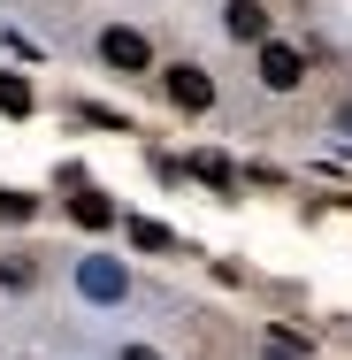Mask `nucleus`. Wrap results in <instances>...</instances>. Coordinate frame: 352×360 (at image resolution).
Here are the masks:
<instances>
[{"instance_id": "1", "label": "nucleus", "mask_w": 352, "mask_h": 360, "mask_svg": "<svg viewBox=\"0 0 352 360\" xmlns=\"http://www.w3.org/2000/svg\"><path fill=\"white\" fill-rule=\"evenodd\" d=\"M161 84H169V100H176L184 115H207V108H214V84H207V70H200V62H169V70H161Z\"/></svg>"}, {"instance_id": "2", "label": "nucleus", "mask_w": 352, "mask_h": 360, "mask_svg": "<svg viewBox=\"0 0 352 360\" xmlns=\"http://www.w3.org/2000/svg\"><path fill=\"white\" fill-rule=\"evenodd\" d=\"M299 77H306V54L283 46V39H268V46H261V84H268V92H299Z\"/></svg>"}, {"instance_id": "3", "label": "nucleus", "mask_w": 352, "mask_h": 360, "mask_svg": "<svg viewBox=\"0 0 352 360\" xmlns=\"http://www.w3.org/2000/svg\"><path fill=\"white\" fill-rule=\"evenodd\" d=\"M222 31H230L237 46H268V8H261V0H230V8H222Z\"/></svg>"}, {"instance_id": "4", "label": "nucleus", "mask_w": 352, "mask_h": 360, "mask_svg": "<svg viewBox=\"0 0 352 360\" xmlns=\"http://www.w3.org/2000/svg\"><path fill=\"white\" fill-rule=\"evenodd\" d=\"M100 62H107V70H145L153 54H145L138 31H123V23H115V31H100Z\"/></svg>"}, {"instance_id": "5", "label": "nucleus", "mask_w": 352, "mask_h": 360, "mask_svg": "<svg viewBox=\"0 0 352 360\" xmlns=\"http://www.w3.org/2000/svg\"><path fill=\"white\" fill-rule=\"evenodd\" d=\"M77 284H84V299H123V269L115 261H84Z\"/></svg>"}, {"instance_id": "6", "label": "nucleus", "mask_w": 352, "mask_h": 360, "mask_svg": "<svg viewBox=\"0 0 352 360\" xmlns=\"http://www.w3.org/2000/svg\"><path fill=\"white\" fill-rule=\"evenodd\" d=\"M70 215L84 222V230H107V222H115V200H100V192H77V200H70Z\"/></svg>"}, {"instance_id": "7", "label": "nucleus", "mask_w": 352, "mask_h": 360, "mask_svg": "<svg viewBox=\"0 0 352 360\" xmlns=\"http://www.w3.org/2000/svg\"><path fill=\"white\" fill-rule=\"evenodd\" d=\"M0 115H31V84L23 77H0Z\"/></svg>"}, {"instance_id": "8", "label": "nucleus", "mask_w": 352, "mask_h": 360, "mask_svg": "<svg viewBox=\"0 0 352 360\" xmlns=\"http://www.w3.org/2000/svg\"><path fill=\"white\" fill-rule=\"evenodd\" d=\"M192 176H207V184H222V192H230V184H237V169H230V161H222V153H200V161H192Z\"/></svg>"}, {"instance_id": "9", "label": "nucleus", "mask_w": 352, "mask_h": 360, "mask_svg": "<svg viewBox=\"0 0 352 360\" xmlns=\"http://www.w3.org/2000/svg\"><path fill=\"white\" fill-rule=\"evenodd\" d=\"M131 245H138V253H169V245H176V238H169V230H161V222H131Z\"/></svg>"}, {"instance_id": "10", "label": "nucleus", "mask_w": 352, "mask_h": 360, "mask_svg": "<svg viewBox=\"0 0 352 360\" xmlns=\"http://www.w3.org/2000/svg\"><path fill=\"white\" fill-rule=\"evenodd\" d=\"M0 215H8V222H31V215H39V200H23V192H0Z\"/></svg>"}, {"instance_id": "11", "label": "nucleus", "mask_w": 352, "mask_h": 360, "mask_svg": "<svg viewBox=\"0 0 352 360\" xmlns=\"http://www.w3.org/2000/svg\"><path fill=\"white\" fill-rule=\"evenodd\" d=\"M268 360H306V353H299V345H276V353H268Z\"/></svg>"}, {"instance_id": "12", "label": "nucleus", "mask_w": 352, "mask_h": 360, "mask_svg": "<svg viewBox=\"0 0 352 360\" xmlns=\"http://www.w3.org/2000/svg\"><path fill=\"white\" fill-rule=\"evenodd\" d=\"M123 360H153V353H145V345H123Z\"/></svg>"}]
</instances>
